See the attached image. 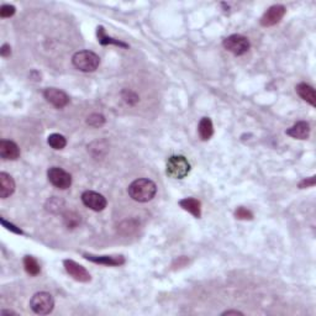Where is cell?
<instances>
[{
	"instance_id": "6da1fadb",
	"label": "cell",
	"mask_w": 316,
	"mask_h": 316,
	"mask_svg": "<svg viewBox=\"0 0 316 316\" xmlns=\"http://www.w3.org/2000/svg\"><path fill=\"white\" fill-rule=\"evenodd\" d=\"M129 195L134 199L135 201L138 203H147V201L152 200L157 193V185L154 182L149 181V179L141 178L136 179L129 185Z\"/></svg>"
},
{
	"instance_id": "7a4b0ae2",
	"label": "cell",
	"mask_w": 316,
	"mask_h": 316,
	"mask_svg": "<svg viewBox=\"0 0 316 316\" xmlns=\"http://www.w3.org/2000/svg\"><path fill=\"white\" fill-rule=\"evenodd\" d=\"M72 63L79 71L89 73L96 71L100 65V57L91 51H79L72 58Z\"/></svg>"
},
{
	"instance_id": "3957f363",
	"label": "cell",
	"mask_w": 316,
	"mask_h": 316,
	"mask_svg": "<svg viewBox=\"0 0 316 316\" xmlns=\"http://www.w3.org/2000/svg\"><path fill=\"white\" fill-rule=\"evenodd\" d=\"M190 168V163L184 156H172L167 161L166 172L171 178L183 179L189 174Z\"/></svg>"
},
{
	"instance_id": "277c9868",
	"label": "cell",
	"mask_w": 316,
	"mask_h": 316,
	"mask_svg": "<svg viewBox=\"0 0 316 316\" xmlns=\"http://www.w3.org/2000/svg\"><path fill=\"white\" fill-rule=\"evenodd\" d=\"M32 311L37 315H48L55 307V300L49 293H36L30 301Z\"/></svg>"
},
{
	"instance_id": "5b68a950",
	"label": "cell",
	"mask_w": 316,
	"mask_h": 316,
	"mask_svg": "<svg viewBox=\"0 0 316 316\" xmlns=\"http://www.w3.org/2000/svg\"><path fill=\"white\" fill-rule=\"evenodd\" d=\"M223 45L225 47V49L234 54L235 56H242V55H245L248 51L251 43H249V40L245 36L235 34L226 37L224 40Z\"/></svg>"
},
{
	"instance_id": "8992f818",
	"label": "cell",
	"mask_w": 316,
	"mask_h": 316,
	"mask_svg": "<svg viewBox=\"0 0 316 316\" xmlns=\"http://www.w3.org/2000/svg\"><path fill=\"white\" fill-rule=\"evenodd\" d=\"M47 178L54 187L61 190L68 189L72 185V176L60 167H52L47 171Z\"/></svg>"
},
{
	"instance_id": "52a82bcc",
	"label": "cell",
	"mask_w": 316,
	"mask_h": 316,
	"mask_svg": "<svg viewBox=\"0 0 316 316\" xmlns=\"http://www.w3.org/2000/svg\"><path fill=\"white\" fill-rule=\"evenodd\" d=\"M63 266H65V270L74 281L80 282V283H88L90 282L91 277L89 272L85 270L83 266L78 265L77 262L72 259H65L63 260Z\"/></svg>"
},
{
	"instance_id": "ba28073f",
	"label": "cell",
	"mask_w": 316,
	"mask_h": 316,
	"mask_svg": "<svg viewBox=\"0 0 316 316\" xmlns=\"http://www.w3.org/2000/svg\"><path fill=\"white\" fill-rule=\"evenodd\" d=\"M82 201L87 207L93 210V212H102L107 207V199L101 194L93 192V190H87L82 194Z\"/></svg>"
},
{
	"instance_id": "9c48e42d",
	"label": "cell",
	"mask_w": 316,
	"mask_h": 316,
	"mask_svg": "<svg viewBox=\"0 0 316 316\" xmlns=\"http://www.w3.org/2000/svg\"><path fill=\"white\" fill-rule=\"evenodd\" d=\"M285 13H287V9L283 5H273L263 14V16L260 18V25L265 27L274 26V25L281 23Z\"/></svg>"
},
{
	"instance_id": "30bf717a",
	"label": "cell",
	"mask_w": 316,
	"mask_h": 316,
	"mask_svg": "<svg viewBox=\"0 0 316 316\" xmlns=\"http://www.w3.org/2000/svg\"><path fill=\"white\" fill-rule=\"evenodd\" d=\"M43 96L49 104H52L57 109H62L69 102V96L67 94L57 88H47L43 91Z\"/></svg>"
},
{
	"instance_id": "8fae6325",
	"label": "cell",
	"mask_w": 316,
	"mask_h": 316,
	"mask_svg": "<svg viewBox=\"0 0 316 316\" xmlns=\"http://www.w3.org/2000/svg\"><path fill=\"white\" fill-rule=\"evenodd\" d=\"M0 157L3 160L16 161L20 157V148L15 142L9 140L0 141Z\"/></svg>"
},
{
	"instance_id": "7c38bea8",
	"label": "cell",
	"mask_w": 316,
	"mask_h": 316,
	"mask_svg": "<svg viewBox=\"0 0 316 316\" xmlns=\"http://www.w3.org/2000/svg\"><path fill=\"white\" fill-rule=\"evenodd\" d=\"M84 258L94 263H98V265H104V266H121L125 263L124 256H94V254H84Z\"/></svg>"
},
{
	"instance_id": "4fadbf2b",
	"label": "cell",
	"mask_w": 316,
	"mask_h": 316,
	"mask_svg": "<svg viewBox=\"0 0 316 316\" xmlns=\"http://www.w3.org/2000/svg\"><path fill=\"white\" fill-rule=\"evenodd\" d=\"M285 134L296 140H306L310 136V125L306 121H299L288 129Z\"/></svg>"
},
{
	"instance_id": "5bb4252c",
	"label": "cell",
	"mask_w": 316,
	"mask_h": 316,
	"mask_svg": "<svg viewBox=\"0 0 316 316\" xmlns=\"http://www.w3.org/2000/svg\"><path fill=\"white\" fill-rule=\"evenodd\" d=\"M15 192V182L10 174L2 172L0 173V198L7 199Z\"/></svg>"
},
{
	"instance_id": "9a60e30c",
	"label": "cell",
	"mask_w": 316,
	"mask_h": 316,
	"mask_svg": "<svg viewBox=\"0 0 316 316\" xmlns=\"http://www.w3.org/2000/svg\"><path fill=\"white\" fill-rule=\"evenodd\" d=\"M295 90H296V93H298V95L300 96L303 100L309 102L311 107H315L316 94H315V89L311 87V85L306 84V83H300V84L296 85Z\"/></svg>"
},
{
	"instance_id": "2e32d148",
	"label": "cell",
	"mask_w": 316,
	"mask_h": 316,
	"mask_svg": "<svg viewBox=\"0 0 316 316\" xmlns=\"http://www.w3.org/2000/svg\"><path fill=\"white\" fill-rule=\"evenodd\" d=\"M179 205L183 210L190 213L194 218L200 219L201 216V203L198 199L194 198H184L179 201Z\"/></svg>"
},
{
	"instance_id": "e0dca14e",
	"label": "cell",
	"mask_w": 316,
	"mask_h": 316,
	"mask_svg": "<svg viewBox=\"0 0 316 316\" xmlns=\"http://www.w3.org/2000/svg\"><path fill=\"white\" fill-rule=\"evenodd\" d=\"M199 136L203 141H207L212 138L213 134H214V126H213V121L209 118H203L199 123L198 126Z\"/></svg>"
},
{
	"instance_id": "ac0fdd59",
	"label": "cell",
	"mask_w": 316,
	"mask_h": 316,
	"mask_svg": "<svg viewBox=\"0 0 316 316\" xmlns=\"http://www.w3.org/2000/svg\"><path fill=\"white\" fill-rule=\"evenodd\" d=\"M96 35H98L99 42H100L102 46L116 45V46H120V47H127L126 43L121 42V41L115 40V38H112V37H109V36L105 35V30L102 26H99L98 29H96Z\"/></svg>"
},
{
	"instance_id": "d6986e66",
	"label": "cell",
	"mask_w": 316,
	"mask_h": 316,
	"mask_svg": "<svg viewBox=\"0 0 316 316\" xmlns=\"http://www.w3.org/2000/svg\"><path fill=\"white\" fill-rule=\"evenodd\" d=\"M24 267L25 271H26L30 276H37L41 272V267L40 265H38L37 259L32 256H25Z\"/></svg>"
},
{
	"instance_id": "ffe728a7",
	"label": "cell",
	"mask_w": 316,
	"mask_h": 316,
	"mask_svg": "<svg viewBox=\"0 0 316 316\" xmlns=\"http://www.w3.org/2000/svg\"><path fill=\"white\" fill-rule=\"evenodd\" d=\"M47 142L54 149H63L67 145V140H66L65 136L60 134L49 135L48 138H47Z\"/></svg>"
},
{
	"instance_id": "44dd1931",
	"label": "cell",
	"mask_w": 316,
	"mask_h": 316,
	"mask_svg": "<svg viewBox=\"0 0 316 316\" xmlns=\"http://www.w3.org/2000/svg\"><path fill=\"white\" fill-rule=\"evenodd\" d=\"M63 220H65L66 226H67L68 229H74V227L78 226V224L80 223V216L78 214H76V213L69 212L63 215Z\"/></svg>"
},
{
	"instance_id": "7402d4cb",
	"label": "cell",
	"mask_w": 316,
	"mask_h": 316,
	"mask_svg": "<svg viewBox=\"0 0 316 316\" xmlns=\"http://www.w3.org/2000/svg\"><path fill=\"white\" fill-rule=\"evenodd\" d=\"M87 124L93 127H100L105 124V118L100 114H91L90 116H88Z\"/></svg>"
},
{
	"instance_id": "603a6c76",
	"label": "cell",
	"mask_w": 316,
	"mask_h": 316,
	"mask_svg": "<svg viewBox=\"0 0 316 316\" xmlns=\"http://www.w3.org/2000/svg\"><path fill=\"white\" fill-rule=\"evenodd\" d=\"M235 218L238 219V220H252L253 219V214L249 210L246 209V207L241 206L235 212Z\"/></svg>"
},
{
	"instance_id": "cb8c5ba5",
	"label": "cell",
	"mask_w": 316,
	"mask_h": 316,
	"mask_svg": "<svg viewBox=\"0 0 316 316\" xmlns=\"http://www.w3.org/2000/svg\"><path fill=\"white\" fill-rule=\"evenodd\" d=\"M15 12L16 9L14 5L4 4L0 8V16H2V18H10V16H13L14 14H15Z\"/></svg>"
},
{
	"instance_id": "d4e9b609",
	"label": "cell",
	"mask_w": 316,
	"mask_h": 316,
	"mask_svg": "<svg viewBox=\"0 0 316 316\" xmlns=\"http://www.w3.org/2000/svg\"><path fill=\"white\" fill-rule=\"evenodd\" d=\"M2 224H3V226L4 227H7L8 230H10V231H13L14 234H18V235H23L24 232H23V230L20 229V227H16L15 225H13V224H10V223H8L7 220H5V219H3L2 218Z\"/></svg>"
},
{
	"instance_id": "484cf974",
	"label": "cell",
	"mask_w": 316,
	"mask_h": 316,
	"mask_svg": "<svg viewBox=\"0 0 316 316\" xmlns=\"http://www.w3.org/2000/svg\"><path fill=\"white\" fill-rule=\"evenodd\" d=\"M315 183H316L315 177H310V178L304 179V181H301L300 183H299V188H300V189H304V188L314 187Z\"/></svg>"
},
{
	"instance_id": "4316f807",
	"label": "cell",
	"mask_w": 316,
	"mask_h": 316,
	"mask_svg": "<svg viewBox=\"0 0 316 316\" xmlns=\"http://www.w3.org/2000/svg\"><path fill=\"white\" fill-rule=\"evenodd\" d=\"M0 55H2L3 57H9L10 55H12V48H10V46L8 45V43H4V45L2 46Z\"/></svg>"
},
{
	"instance_id": "83f0119b",
	"label": "cell",
	"mask_w": 316,
	"mask_h": 316,
	"mask_svg": "<svg viewBox=\"0 0 316 316\" xmlns=\"http://www.w3.org/2000/svg\"><path fill=\"white\" fill-rule=\"evenodd\" d=\"M221 315L225 316V315H243V314L241 311H237V310H227V311L223 312Z\"/></svg>"
},
{
	"instance_id": "f1b7e54d",
	"label": "cell",
	"mask_w": 316,
	"mask_h": 316,
	"mask_svg": "<svg viewBox=\"0 0 316 316\" xmlns=\"http://www.w3.org/2000/svg\"><path fill=\"white\" fill-rule=\"evenodd\" d=\"M0 314H2L3 316H4V315H16V312L9 311V310H3V311L0 312Z\"/></svg>"
}]
</instances>
